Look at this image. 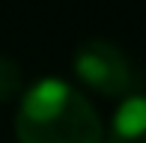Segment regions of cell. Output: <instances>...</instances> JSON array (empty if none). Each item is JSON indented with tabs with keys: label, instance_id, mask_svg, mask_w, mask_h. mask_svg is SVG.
<instances>
[{
	"label": "cell",
	"instance_id": "cell-1",
	"mask_svg": "<svg viewBox=\"0 0 146 143\" xmlns=\"http://www.w3.org/2000/svg\"><path fill=\"white\" fill-rule=\"evenodd\" d=\"M18 143H102L98 110L72 83L45 77L30 87L15 116Z\"/></svg>",
	"mask_w": 146,
	"mask_h": 143
},
{
	"label": "cell",
	"instance_id": "cell-2",
	"mask_svg": "<svg viewBox=\"0 0 146 143\" xmlns=\"http://www.w3.org/2000/svg\"><path fill=\"white\" fill-rule=\"evenodd\" d=\"M75 75L87 83L90 89L110 99H128V95L140 93L143 75L134 66L128 54L119 45L104 42V39H90L75 51Z\"/></svg>",
	"mask_w": 146,
	"mask_h": 143
},
{
	"label": "cell",
	"instance_id": "cell-3",
	"mask_svg": "<svg viewBox=\"0 0 146 143\" xmlns=\"http://www.w3.org/2000/svg\"><path fill=\"white\" fill-rule=\"evenodd\" d=\"M104 143H146V95L134 93L119 105Z\"/></svg>",
	"mask_w": 146,
	"mask_h": 143
},
{
	"label": "cell",
	"instance_id": "cell-4",
	"mask_svg": "<svg viewBox=\"0 0 146 143\" xmlns=\"http://www.w3.org/2000/svg\"><path fill=\"white\" fill-rule=\"evenodd\" d=\"M21 87H24V75H21V66L9 57H0V101H12L21 95Z\"/></svg>",
	"mask_w": 146,
	"mask_h": 143
}]
</instances>
